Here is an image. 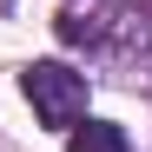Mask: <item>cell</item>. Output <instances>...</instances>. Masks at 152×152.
Segmentation results:
<instances>
[{
  "label": "cell",
  "instance_id": "1",
  "mask_svg": "<svg viewBox=\"0 0 152 152\" xmlns=\"http://www.w3.org/2000/svg\"><path fill=\"white\" fill-rule=\"evenodd\" d=\"M20 86H27L40 126H73V119L86 113V73H73L60 60H33L27 73H20Z\"/></svg>",
  "mask_w": 152,
  "mask_h": 152
},
{
  "label": "cell",
  "instance_id": "2",
  "mask_svg": "<svg viewBox=\"0 0 152 152\" xmlns=\"http://www.w3.org/2000/svg\"><path fill=\"white\" fill-rule=\"evenodd\" d=\"M73 152H132V145H126V132H119V126L86 119V126H73Z\"/></svg>",
  "mask_w": 152,
  "mask_h": 152
},
{
  "label": "cell",
  "instance_id": "3",
  "mask_svg": "<svg viewBox=\"0 0 152 152\" xmlns=\"http://www.w3.org/2000/svg\"><path fill=\"white\" fill-rule=\"evenodd\" d=\"M145 13H152V0H145Z\"/></svg>",
  "mask_w": 152,
  "mask_h": 152
}]
</instances>
